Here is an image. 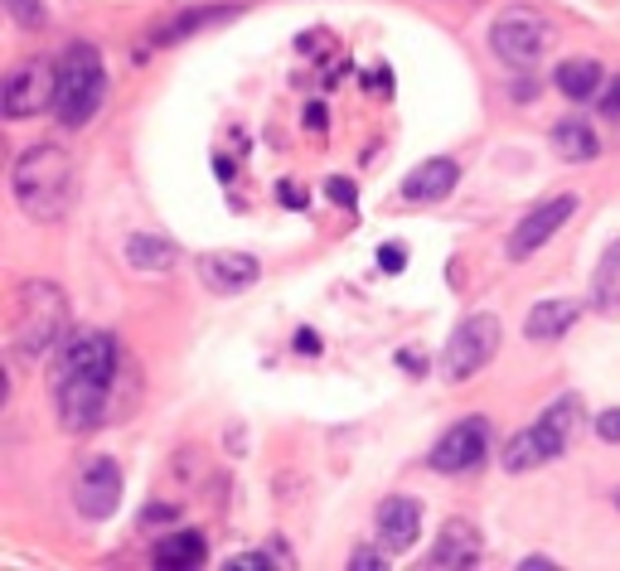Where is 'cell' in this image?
I'll return each instance as SVG.
<instances>
[{"label": "cell", "instance_id": "cell-36", "mask_svg": "<svg viewBox=\"0 0 620 571\" xmlns=\"http://www.w3.org/2000/svg\"><path fill=\"white\" fill-rule=\"evenodd\" d=\"M514 102H533V83H519V88H514Z\"/></svg>", "mask_w": 620, "mask_h": 571}, {"label": "cell", "instance_id": "cell-35", "mask_svg": "<svg viewBox=\"0 0 620 571\" xmlns=\"http://www.w3.org/2000/svg\"><path fill=\"white\" fill-rule=\"evenodd\" d=\"M538 567H543V571H552L558 562H552V557H524V562H519V571H538Z\"/></svg>", "mask_w": 620, "mask_h": 571}, {"label": "cell", "instance_id": "cell-16", "mask_svg": "<svg viewBox=\"0 0 620 571\" xmlns=\"http://www.w3.org/2000/svg\"><path fill=\"white\" fill-rule=\"evenodd\" d=\"M577 320H582V300H543L524 315V335H529L533 344H552V339H562Z\"/></svg>", "mask_w": 620, "mask_h": 571}, {"label": "cell", "instance_id": "cell-2", "mask_svg": "<svg viewBox=\"0 0 620 571\" xmlns=\"http://www.w3.org/2000/svg\"><path fill=\"white\" fill-rule=\"evenodd\" d=\"M69 339V300L54 282H24L10 305V358L20 368L44 364Z\"/></svg>", "mask_w": 620, "mask_h": 571}, {"label": "cell", "instance_id": "cell-30", "mask_svg": "<svg viewBox=\"0 0 620 571\" xmlns=\"http://www.w3.org/2000/svg\"><path fill=\"white\" fill-rule=\"evenodd\" d=\"M141 523H146V528H170V523H175V509H170V503H151V509L141 513Z\"/></svg>", "mask_w": 620, "mask_h": 571}, {"label": "cell", "instance_id": "cell-31", "mask_svg": "<svg viewBox=\"0 0 620 571\" xmlns=\"http://www.w3.org/2000/svg\"><path fill=\"white\" fill-rule=\"evenodd\" d=\"M378 267H384V272H403V267H407L403 247H398V243H388L384 252H378Z\"/></svg>", "mask_w": 620, "mask_h": 571}, {"label": "cell", "instance_id": "cell-24", "mask_svg": "<svg viewBox=\"0 0 620 571\" xmlns=\"http://www.w3.org/2000/svg\"><path fill=\"white\" fill-rule=\"evenodd\" d=\"M6 10L16 16L20 30H44V20H49L44 0H6Z\"/></svg>", "mask_w": 620, "mask_h": 571}, {"label": "cell", "instance_id": "cell-10", "mask_svg": "<svg viewBox=\"0 0 620 571\" xmlns=\"http://www.w3.org/2000/svg\"><path fill=\"white\" fill-rule=\"evenodd\" d=\"M73 503H78V513L83 518H92V523L112 518L116 503H122V465H116L112 456L88 460L83 470H78V480H73Z\"/></svg>", "mask_w": 620, "mask_h": 571}, {"label": "cell", "instance_id": "cell-8", "mask_svg": "<svg viewBox=\"0 0 620 571\" xmlns=\"http://www.w3.org/2000/svg\"><path fill=\"white\" fill-rule=\"evenodd\" d=\"M577 214V194H558V198H543L538 208H529V214L519 218V228L509 233L505 243V257L509 262H529L538 247H548L552 237H558V228L567 218Z\"/></svg>", "mask_w": 620, "mask_h": 571}, {"label": "cell", "instance_id": "cell-32", "mask_svg": "<svg viewBox=\"0 0 620 571\" xmlns=\"http://www.w3.org/2000/svg\"><path fill=\"white\" fill-rule=\"evenodd\" d=\"M276 194H282V204H292V208H306V194H301L296 184H282V190H276Z\"/></svg>", "mask_w": 620, "mask_h": 571}, {"label": "cell", "instance_id": "cell-28", "mask_svg": "<svg viewBox=\"0 0 620 571\" xmlns=\"http://www.w3.org/2000/svg\"><path fill=\"white\" fill-rule=\"evenodd\" d=\"M601 116H611V122H620V73L611 78V83H606V92H601Z\"/></svg>", "mask_w": 620, "mask_h": 571}, {"label": "cell", "instance_id": "cell-17", "mask_svg": "<svg viewBox=\"0 0 620 571\" xmlns=\"http://www.w3.org/2000/svg\"><path fill=\"white\" fill-rule=\"evenodd\" d=\"M552 88H558L567 102L601 98V63L597 59H562L558 73H552Z\"/></svg>", "mask_w": 620, "mask_h": 571}, {"label": "cell", "instance_id": "cell-19", "mask_svg": "<svg viewBox=\"0 0 620 571\" xmlns=\"http://www.w3.org/2000/svg\"><path fill=\"white\" fill-rule=\"evenodd\" d=\"M591 305L601 315H620V243H611L597 262V276H591Z\"/></svg>", "mask_w": 620, "mask_h": 571}, {"label": "cell", "instance_id": "cell-9", "mask_svg": "<svg viewBox=\"0 0 620 571\" xmlns=\"http://www.w3.org/2000/svg\"><path fill=\"white\" fill-rule=\"evenodd\" d=\"M485 450H490V421H485V417H466V421H456V427L446 431L437 446H431L427 465L437 475H466V470H475V465L485 460Z\"/></svg>", "mask_w": 620, "mask_h": 571}, {"label": "cell", "instance_id": "cell-33", "mask_svg": "<svg viewBox=\"0 0 620 571\" xmlns=\"http://www.w3.org/2000/svg\"><path fill=\"white\" fill-rule=\"evenodd\" d=\"M325 122H329V116H325V108H321V102H311V108H306V126L325 131Z\"/></svg>", "mask_w": 620, "mask_h": 571}, {"label": "cell", "instance_id": "cell-3", "mask_svg": "<svg viewBox=\"0 0 620 571\" xmlns=\"http://www.w3.org/2000/svg\"><path fill=\"white\" fill-rule=\"evenodd\" d=\"M10 190H16V204L34 223H59L78 190L73 155L63 145H30L10 170Z\"/></svg>", "mask_w": 620, "mask_h": 571}, {"label": "cell", "instance_id": "cell-5", "mask_svg": "<svg viewBox=\"0 0 620 571\" xmlns=\"http://www.w3.org/2000/svg\"><path fill=\"white\" fill-rule=\"evenodd\" d=\"M552 39H558V30H552L538 10H524V6L505 10V16L490 24V49L499 63H509V69H533V63L552 49Z\"/></svg>", "mask_w": 620, "mask_h": 571}, {"label": "cell", "instance_id": "cell-11", "mask_svg": "<svg viewBox=\"0 0 620 571\" xmlns=\"http://www.w3.org/2000/svg\"><path fill=\"white\" fill-rule=\"evenodd\" d=\"M533 436H538V446H543L548 460L567 456V450H572V441L582 436V397H577V392H562L558 402H552L543 417L533 421Z\"/></svg>", "mask_w": 620, "mask_h": 571}, {"label": "cell", "instance_id": "cell-18", "mask_svg": "<svg viewBox=\"0 0 620 571\" xmlns=\"http://www.w3.org/2000/svg\"><path fill=\"white\" fill-rule=\"evenodd\" d=\"M204 552L209 542L200 533H170L155 542V567L161 571H190V567H204Z\"/></svg>", "mask_w": 620, "mask_h": 571}, {"label": "cell", "instance_id": "cell-12", "mask_svg": "<svg viewBox=\"0 0 620 571\" xmlns=\"http://www.w3.org/2000/svg\"><path fill=\"white\" fill-rule=\"evenodd\" d=\"M480 552H485V538H480V528L466 523V518H446V528H441V538L431 542V557H427V567L431 571H466L480 562Z\"/></svg>", "mask_w": 620, "mask_h": 571}, {"label": "cell", "instance_id": "cell-29", "mask_svg": "<svg viewBox=\"0 0 620 571\" xmlns=\"http://www.w3.org/2000/svg\"><path fill=\"white\" fill-rule=\"evenodd\" d=\"M272 567V557L267 552H243V557H233L228 571H267Z\"/></svg>", "mask_w": 620, "mask_h": 571}, {"label": "cell", "instance_id": "cell-26", "mask_svg": "<svg viewBox=\"0 0 620 571\" xmlns=\"http://www.w3.org/2000/svg\"><path fill=\"white\" fill-rule=\"evenodd\" d=\"M384 552H388V548H384ZM384 552H378V548H359V552L349 557V571H388L393 557H384Z\"/></svg>", "mask_w": 620, "mask_h": 571}, {"label": "cell", "instance_id": "cell-37", "mask_svg": "<svg viewBox=\"0 0 620 571\" xmlns=\"http://www.w3.org/2000/svg\"><path fill=\"white\" fill-rule=\"evenodd\" d=\"M616 503H620V489H616Z\"/></svg>", "mask_w": 620, "mask_h": 571}, {"label": "cell", "instance_id": "cell-20", "mask_svg": "<svg viewBox=\"0 0 620 571\" xmlns=\"http://www.w3.org/2000/svg\"><path fill=\"white\" fill-rule=\"evenodd\" d=\"M126 262L136 272H170L175 267V243H170V237H155V233H131Z\"/></svg>", "mask_w": 620, "mask_h": 571}, {"label": "cell", "instance_id": "cell-1", "mask_svg": "<svg viewBox=\"0 0 620 571\" xmlns=\"http://www.w3.org/2000/svg\"><path fill=\"white\" fill-rule=\"evenodd\" d=\"M126 354L108 329H73L54 354V411L63 431H98L116 417V378Z\"/></svg>", "mask_w": 620, "mask_h": 571}, {"label": "cell", "instance_id": "cell-4", "mask_svg": "<svg viewBox=\"0 0 620 571\" xmlns=\"http://www.w3.org/2000/svg\"><path fill=\"white\" fill-rule=\"evenodd\" d=\"M59 69V92H54V116L59 126H88L98 116L102 98H108V73H102V54L92 44H73L63 49V59L54 63Z\"/></svg>", "mask_w": 620, "mask_h": 571}, {"label": "cell", "instance_id": "cell-22", "mask_svg": "<svg viewBox=\"0 0 620 571\" xmlns=\"http://www.w3.org/2000/svg\"><path fill=\"white\" fill-rule=\"evenodd\" d=\"M543 465H548V456H543V446H538L533 427L505 441V470L509 475H529V470H543Z\"/></svg>", "mask_w": 620, "mask_h": 571}, {"label": "cell", "instance_id": "cell-7", "mask_svg": "<svg viewBox=\"0 0 620 571\" xmlns=\"http://www.w3.org/2000/svg\"><path fill=\"white\" fill-rule=\"evenodd\" d=\"M499 349V320L495 315H470V320H460L451 329V339H446V354H441V368H446V378H470V374H480L485 364L495 358Z\"/></svg>", "mask_w": 620, "mask_h": 571}, {"label": "cell", "instance_id": "cell-14", "mask_svg": "<svg viewBox=\"0 0 620 571\" xmlns=\"http://www.w3.org/2000/svg\"><path fill=\"white\" fill-rule=\"evenodd\" d=\"M204 272V286L218 290V296H228V290H247L257 286V257H247V252H209V257L200 262Z\"/></svg>", "mask_w": 620, "mask_h": 571}, {"label": "cell", "instance_id": "cell-25", "mask_svg": "<svg viewBox=\"0 0 620 571\" xmlns=\"http://www.w3.org/2000/svg\"><path fill=\"white\" fill-rule=\"evenodd\" d=\"M325 194H329V204H339V208H354L359 204V190H354V180H325Z\"/></svg>", "mask_w": 620, "mask_h": 571}, {"label": "cell", "instance_id": "cell-13", "mask_svg": "<svg viewBox=\"0 0 620 571\" xmlns=\"http://www.w3.org/2000/svg\"><path fill=\"white\" fill-rule=\"evenodd\" d=\"M421 538V503L417 499H384L378 503V542L388 552H407Z\"/></svg>", "mask_w": 620, "mask_h": 571}, {"label": "cell", "instance_id": "cell-27", "mask_svg": "<svg viewBox=\"0 0 620 571\" xmlns=\"http://www.w3.org/2000/svg\"><path fill=\"white\" fill-rule=\"evenodd\" d=\"M597 436H601V441H611V446H620V407L601 411V417H597Z\"/></svg>", "mask_w": 620, "mask_h": 571}, {"label": "cell", "instance_id": "cell-15", "mask_svg": "<svg viewBox=\"0 0 620 571\" xmlns=\"http://www.w3.org/2000/svg\"><path fill=\"white\" fill-rule=\"evenodd\" d=\"M456 180H460V165L451 155H437V161H421L417 170H407L403 194L413 198V204H441V198L456 190Z\"/></svg>", "mask_w": 620, "mask_h": 571}, {"label": "cell", "instance_id": "cell-6", "mask_svg": "<svg viewBox=\"0 0 620 571\" xmlns=\"http://www.w3.org/2000/svg\"><path fill=\"white\" fill-rule=\"evenodd\" d=\"M54 92H59V69H49L44 59L34 63H20V69L6 73L0 83V112L10 122H24V116H39L54 108Z\"/></svg>", "mask_w": 620, "mask_h": 571}, {"label": "cell", "instance_id": "cell-23", "mask_svg": "<svg viewBox=\"0 0 620 571\" xmlns=\"http://www.w3.org/2000/svg\"><path fill=\"white\" fill-rule=\"evenodd\" d=\"M223 16H233L228 6H204V10H184V20H175L170 30H161L155 34V44H175V39H184L190 30H204V24H214V20H223Z\"/></svg>", "mask_w": 620, "mask_h": 571}, {"label": "cell", "instance_id": "cell-34", "mask_svg": "<svg viewBox=\"0 0 620 571\" xmlns=\"http://www.w3.org/2000/svg\"><path fill=\"white\" fill-rule=\"evenodd\" d=\"M296 349H301V354H321V339H315L311 329H301V335H296Z\"/></svg>", "mask_w": 620, "mask_h": 571}, {"label": "cell", "instance_id": "cell-21", "mask_svg": "<svg viewBox=\"0 0 620 571\" xmlns=\"http://www.w3.org/2000/svg\"><path fill=\"white\" fill-rule=\"evenodd\" d=\"M552 151H558L562 161L582 165V161H597L601 155V141H597V131H591L587 122H558L552 126Z\"/></svg>", "mask_w": 620, "mask_h": 571}]
</instances>
